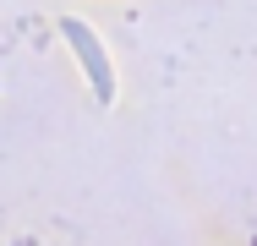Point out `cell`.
<instances>
[{
    "instance_id": "6da1fadb",
    "label": "cell",
    "mask_w": 257,
    "mask_h": 246,
    "mask_svg": "<svg viewBox=\"0 0 257 246\" xmlns=\"http://www.w3.org/2000/svg\"><path fill=\"white\" fill-rule=\"evenodd\" d=\"M60 39L71 44L77 66H82V77H88V88H93V98H99V104H109V98H115V66H109L104 39L82 22V17H60Z\"/></svg>"
}]
</instances>
